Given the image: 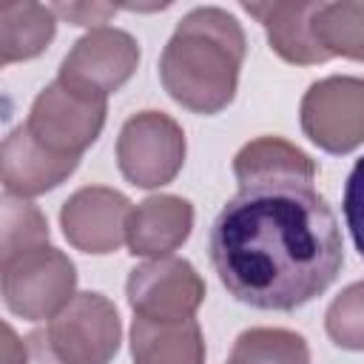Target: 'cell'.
Masks as SVG:
<instances>
[{
	"mask_svg": "<svg viewBox=\"0 0 364 364\" xmlns=\"http://www.w3.org/2000/svg\"><path fill=\"white\" fill-rule=\"evenodd\" d=\"M208 250L228 293L256 310H296L344 264L333 208L310 182L239 188L216 213Z\"/></svg>",
	"mask_w": 364,
	"mask_h": 364,
	"instance_id": "cell-1",
	"label": "cell"
},
{
	"mask_svg": "<svg viewBox=\"0 0 364 364\" xmlns=\"http://www.w3.org/2000/svg\"><path fill=\"white\" fill-rule=\"evenodd\" d=\"M245 31L222 9H193L168 40L159 77L165 91L193 114L222 111L239 82Z\"/></svg>",
	"mask_w": 364,
	"mask_h": 364,
	"instance_id": "cell-2",
	"label": "cell"
},
{
	"mask_svg": "<svg viewBox=\"0 0 364 364\" xmlns=\"http://www.w3.org/2000/svg\"><path fill=\"white\" fill-rule=\"evenodd\" d=\"M74 264L57 247H34L3 259L6 307L28 321L54 318L74 299Z\"/></svg>",
	"mask_w": 364,
	"mask_h": 364,
	"instance_id": "cell-3",
	"label": "cell"
},
{
	"mask_svg": "<svg viewBox=\"0 0 364 364\" xmlns=\"http://www.w3.org/2000/svg\"><path fill=\"white\" fill-rule=\"evenodd\" d=\"M105 125V100L85 97L54 80L43 88L26 119L28 134L57 156H77L100 136Z\"/></svg>",
	"mask_w": 364,
	"mask_h": 364,
	"instance_id": "cell-4",
	"label": "cell"
},
{
	"mask_svg": "<svg viewBox=\"0 0 364 364\" xmlns=\"http://www.w3.org/2000/svg\"><path fill=\"white\" fill-rule=\"evenodd\" d=\"M117 162L122 176L136 188L168 185L185 162V134L168 114H134L119 131Z\"/></svg>",
	"mask_w": 364,
	"mask_h": 364,
	"instance_id": "cell-5",
	"label": "cell"
},
{
	"mask_svg": "<svg viewBox=\"0 0 364 364\" xmlns=\"http://www.w3.org/2000/svg\"><path fill=\"white\" fill-rule=\"evenodd\" d=\"M128 304L134 316L156 324H179L193 318L205 299V282L185 259H151L128 276Z\"/></svg>",
	"mask_w": 364,
	"mask_h": 364,
	"instance_id": "cell-6",
	"label": "cell"
},
{
	"mask_svg": "<svg viewBox=\"0 0 364 364\" xmlns=\"http://www.w3.org/2000/svg\"><path fill=\"white\" fill-rule=\"evenodd\" d=\"M63 364H108L119 350L117 307L100 293H77L46 327Z\"/></svg>",
	"mask_w": 364,
	"mask_h": 364,
	"instance_id": "cell-7",
	"label": "cell"
},
{
	"mask_svg": "<svg viewBox=\"0 0 364 364\" xmlns=\"http://www.w3.org/2000/svg\"><path fill=\"white\" fill-rule=\"evenodd\" d=\"M304 134L330 154H347L364 142V80L327 77L301 100Z\"/></svg>",
	"mask_w": 364,
	"mask_h": 364,
	"instance_id": "cell-8",
	"label": "cell"
},
{
	"mask_svg": "<svg viewBox=\"0 0 364 364\" xmlns=\"http://www.w3.org/2000/svg\"><path fill=\"white\" fill-rule=\"evenodd\" d=\"M136 63H139L136 40L122 28L100 26L88 31L82 40H77V46L63 60L57 80L85 97L105 100L111 91L128 82Z\"/></svg>",
	"mask_w": 364,
	"mask_h": 364,
	"instance_id": "cell-9",
	"label": "cell"
},
{
	"mask_svg": "<svg viewBox=\"0 0 364 364\" xmlns=\"http://www.w3.org/2000/svg\"><path fill=\"white\" fill-rule=\"evenodd\" d=\"M131 202L114 188H82L60 210L65 239L85 253H111L125 242Z\"/></svg>",
	"mask_w": 364,
	"mask_h": 364,
	"instance_id": "cell-10",
	"label": "cell"
},
{
	"mask_svg": "<svg viewBox=\"0 0 364 364\" xmlns=\"http://www.w3.org/2000/svg\"><path fill=\"white\" fill-rule=\"evenodd\" d=\"M77 156H57L46 151L26 125L14 128L3 142V185L14 196H37L57 188L74 168Z\"/></svg>",
	"mask_w": 364,
	"mask_h": 364,
	"instance_id": "cell-11",
	"label": "cell"
},
{
	"mask_svg": "<svg viewBox=\"0 0 364 364\" xmlns=\"http://www.w3.org/2000/svg\"><path fill=\"white\" fill-rule=\"evenodd\" d=\"M193 228V208L179 196H151L131 210L125 242L134 256H171Z\"/></svg>",
	"mask_w": 364,
	"mask_h": 364,
	"instance_id": "cell-12",
	"label": "cell"
},
{
	"mask_svg": "<svg viewBox=\"0 0 364 364\" xmlns=\"http://www.w3.org/2000/svg\"><path fill=\"white\" fill-rule=\"evenodd\" d=\"M316 9L318 3H245V11L264 26L270 48L296 65H316L330 60L313 34Z\"/></svg>",
	"mask_w": 364,
	"mask_h": 364,
	"instance_id": "cell-13",
	"label": "cell"
},
{
	"mask_svg": "<svg viewBox=\"0 0 364 364\" xmlns=\"http://www.w3.org/2000/svg\"><path fill=\"white\" fill-rule=\"evenodd\" d=\"M233 173L239 179V188L250 185H279V182H310L316 179V162L299 151L296 145L279 139V136H262L247 142L236 159Z\"/></svg>",
	"mask_w": 364,
	"mask_h": 364,
	"instance_id": "cell-14",
	"label": "cell"
},
{
	"mask_svg": "<svg viewBox=\"0 0 364 364\" xmlns=\"http://www.w3.org/2000/svg\"><path fill=\"white\" fill-rule=\"evenodd\" d=\"M134 364H205V341L196 318L179 324H156L134 318L131 327Z\"/></svg>",
	"mask_w": 364,
	"mask_h": 364,
	"instance_id": "cell-15",
	"label": "cell"
},
{
	"mask_svg": "<svg viewBox=\"0 0 364 364\" xmlns=\"http://www.w3.org/2000/svg\"><path fill=\"white\" fill-rule=\"evenodd\" d=\"M54 37V11L40 3H0V63L37 57Z\"/></svg>",
	"mask_w": 364,
	"mask_h": 364,
	"instance_id": "cell-16",
	"label": "cell"
},
{
	"mask_svg": "<svg viewBox=\"0 0 364 364\" xmlns=\"http://www.w3.org/2000/svg\"><path fill=\"white\" fill-rule=\"evenodd\" d=\"M313 34L330 57L364 60V3H318Z\"/></svg>",
	"mask_w": 364,
	"mask_h": 364,
	"instance_id": "cell-17",
	"label": "cell"
},
{
	"mask_svg": "<svg viewBox=\"0 0 364 364\" xmlns=\"http://www.w3.org/2000/svg\"><path fill=\"white\" fill-rule=\"evenodd\" d=\"M228 364H310V350L299 333L253 327L233 341Z\"/></svg>",
	"mask_w": 364,
	"mask_h": 364,
	"instance_id": "cell-18",
	"label": "cell"
},
{
	"mask_svg": "<svg viewBox=\"0 0 364 364\" xmlns=\"http://www.w3.org/2000/svg\"><path fill=\"white\" fill-rule=\"evenodd\" d=\"M0 250L3 259L14 256V253H26L34 247L48 245V225L43 219V213L23 196L6 193L3 196V228H0Z\"/></svg>",
	"mask_w": 364,
	"mask_h": 364,
	"instance_id": "cell-19",
	"label": "cell"
},
{
	"mask_svg": "<svg viewBox=\"0 0 364 364\" xmlns=\"http://www.w3.org/2000/svg\"><path fill=\"white\" fill-rule=\"evenodd\" d=\"M327 336L344 350H364V282L350 284L333 299L324 318Z\"/></svg>",
	"mask_w": 364,
	"mask_h": 364,
	"instance_id": "cell-20",
	"label": "cell"
},
{
	"mask_svg": "<svg viewBox=\"0 0 364 364\" xmlns=\"http://www.w3.org/2000/svg\"><path fill=\"white\" fill-rule=\"evenodd\" d=\"M344 219L358 253L364 256V156L353 165L344 185Z\"/></svg>",
	"mask_w": 364,
	"mask_h": 364,
	"instance_id": "cell-21",
	"label": "cell"
},
{
	"mask_svg": "<svg viewBox=\"0 0 364 364\" xmlns=\"http://www.w3.org/2000/svg\"><path fill=\"white\" fill-rule=\"evenodd\" d=\"M51 11L65 17L74 26H97V23H105L117 11V6H108V3H68V6L57 3V6H51Z\"/></svg>",
	"mask_w": 364,
	"mask_h": 364,
	"instance_id": "cell-22",
	"label": "cell"
},
{
	"mask_svg": "<svg viewBox=\"0 0 364 364\" xmlns=\"http://www.w3.org/2000/svg\"><path fill=\"white\" fill-rule=\"evenodd\" d=\"M26 350H28V364H63V358L54 353L48 333L46 330H34L26 338Z\"/></svg>",
	"mask_w": 364,
	"mask_h": 364,
	"instance_id": "cell-23",
	"label": "cell"
},
{
	"mask_svg": "<svg viewBox=\"0 0 364 364\" xmlns=\"http://www.w3.org/2000/svg\"><path fill=\"white\" fill-rule=\"evenodd\" d=\"M3 361L6 364H28L26 341H20L9 324L3 327Z\"/></svg>",
	"mask_w": 364,
	"mask_h": 364,
	"instance_id": "cell-24",
	"label": "cell"
}]
</instances>
